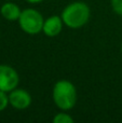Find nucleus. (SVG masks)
<instances>
[{
	"instance_id": "obj_6",
	"label": "nucleus",
	"mask_w": 122,
	"mask_h": 123,
	"mask_svg": "<svg viewBox=\"0 0 122 123\" xmlns=\"http://www.w3.org/2000/svg\"><path fill=\"white\" fill-rule=\"evenodd\" d=\"M63 24L64 22H63L62 17L58 15H52L44 19L42 31L48 37H56L62 31Z\"/></svg>"
},
{
	"instance_id": "obj_12",
	"label": "nucleus",
	"mask_w": 122,
	"mask_h": 123,
	"mask_svg": "<svg viewBox=\"0 0 122 123\" xmlns=\"http://www.w3.org/2000/svg\"><path fill=\"white\" fill-rule=\"evenodd\" d=\"M121 54H122V43H121Z\"/></svg>"
},
{
	"instance_id": "obj_8",
	"label": "nucleus",
	"mask_w": 122,
	"mask_h": 123,
	"mask_svg": "<svg viewBox=\"0 0 122 123\" xmlns=\"http://www.w3.org/2000/svg\"><path fill=\"white\" fill-rule=\"evenodd\" d=\"M53 122L54 123H73L75 120L69 115H67L66 112H58L53 118Z\"/></svg>"
},
{
	"instance_id": "obj_4",
	"label": "nucleus",
	"mask_w": 122,
	"mask_h": 123,
	"mask_svg": "<svg viewBox=\"0 0 122 123\" xmlns=\"http://www.w3.org/2000/svg\"><path fill=\"white\" fill-rule=\"evenodd\" d=\"M19 82L17 71L9 65H0V90L10 93L16 89Z\"/></svg>"
},
{
	"instance_id": "obj_1",
	"label": "nucleus",
	"mask_w": 122,
	"mask_h": 123,
	"mask_svg": "<svg viewBox=\"0 0 122 123\" xmlns=\"http://www.w3.org/2000/svg\"><path fill=\"white\" fill-rule=\"evenodd\" d=\"M52 98L54 104L61 110H70L77 103V90L68 80H58L52 90Z\"/></svg>"
},
{
	"instance_id": "obj_5",
	"label": "nucleus",
	"mask_w": 122,
	"mask_h": 123,
	"mask_svg": "<svg viewBox=\"0 0 122 123\" xmlns=\"http://www.w3.org/2000/svg\"><path fill=\"white\" fill-rule=\"evenodd\" d=\"M9 102L14 109L24 110L31 104V96L27 91L23 89H14L9 94Z\"/></svg>"
},
{
	"instance_id": "obj_10",
	"label": "nucleus",
	"mask_w": 122,
	"mask_h": 123,
	"mask_svg": "<svg viewBox=\"0 0 122 123\" xmlns=\"http://www.w3.org/2000/svg\"><path fill=\"white\" fill-rule=\"evenodd\" d=\"M111 8L115 13L122 16V0H111Z\"/></svg>"
},
{
	"instance_id": "obj_3",
	"label": "nucleus",
	"mask_w": 122,
	"mask_h": 123,
	"mask_svg": "<svg viewBox=\"0 0 122 123\" xmlns=\"http://www.w3.org/2000/svg\"><path fill=\"white\" fill-rule=\"evenodd\" d=\"M44 19L39 11L35 9H25L22 11L18 18L21 29L28 35H37L42 31Z\"/></svg>"
},
{
	"instance_id": "obj_7",
	"label": "nucleus",
	"mask_w": 122,
	"mask_h": 123,
	"mask_svg": "<svg viewBox=\"0 0 122 123\" xmlns=\"http://www.w3.org/2000/svg\"><path fill=\"white\" fill-rule=\"evenodd\" d=\"M22 13V10L17 4L13 2H6L0 8V14L3 18H6L9 22H15L18 21L19 15Z\"/></svg>"
},
{
	"instance_id": "obj_2",
	"label": "nucleus",
	"mask_w": 122,
	"mask_h": 123,
	"mask_svg": "<svg viewBox=\"0 0 122 123\" xmlns=\"http://www.w3.org/2000/svg\"><path fill=\"white\" fill-rule=\"evenodd\" d=\"M91 11L88 4L82 1H75L63 10L61 17L67 27L78 29L88 23Z\"/></svg>"
},
{
	"instance_id": "obj_13",
	"label": "nucleus",
	"mask_w": 122,
	"mask_h": 123,
	"mask_svg": "<svg viewBox=\"0 0 122 123\" xmlns=\"http://www.w3.org/2000/svg\"><path fill=\"white\" fill-rule=\"evenodd\" d=\"M6 1H10V0H6Z\"/></svg>"
},
{
	"instance_id": "obj_9",
	"label": "nucleus",
	"mask_w": 122,
	"mask_h": 123,
	"mask_svg": "<svg viewBox=\"0 0 122 123\" xmlns=\"http://www.w3.org/2000/svg\"><path fill=\"white\" fill-rule=\"evenodd\" d=\"M9 104H10V102H9V95L6 94V92L0 90V111H3L8 107Z\"/></svg>"
},
{
	"instance_id": "obj_11",
	"label": "nucleus",
	"mask_w": 122,
	"mask_h": 123,
	"mask_svg": "<svg viewBox=\"0 0 122 123\" xmlns=\"http://www.w3.org/2000/svg\"><path fill=\"white\" fill-rule=\"evenodd\" d=\"M27 2H29V3H40V2H42L43 0H26Z\"/></svg>"
}]
</instances>
